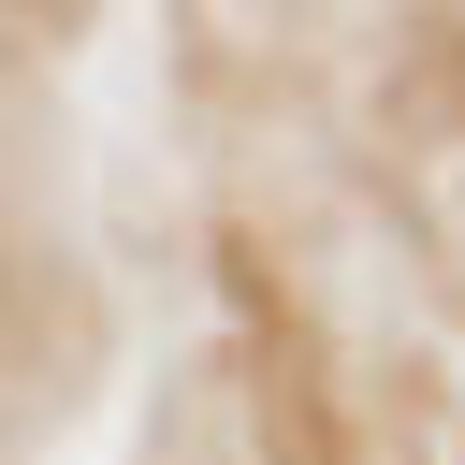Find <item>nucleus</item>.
Masks as SVG:
<instances>
[{"label": "nucleus", "mask_w": 465, "mask_h": 465, "mask_svg": "<svg viewBox=\"0 0 465 465\" xmlns=\"http://www.w3.org/2000/svg\"><path fill=\"white\" fill-rule=\"evenodd\" d=\"M262 450L276 465H334V421H320V378H305V334L291 320L262 334Z\"/></svg>", "instance_id": "nucleus-1"}]
</instances>
